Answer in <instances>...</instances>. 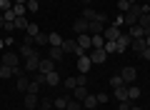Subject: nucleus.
<instances>
[{"label":"nucleus","instance_id":"42","mask_svg":"<svg viewBox=\"0 0 150 110\" xmlns=\"http://www.w3.org/2000/svg\"><path fill=\"white\" fill-rule=\"evenodd\" d=\"M28 93H40V85H38V83H35V80H33V83H30V85H28Z\"/></svg>","mask_w":150,"mask_h":110},{"label":"nucleus","instance_id":"2","mask_svg":"<svg viewBox=\"0 0 150 110\" xmlns=\"http://www.w3.org/2000/svg\"><path fill=\"white\" fill-rule=\"evenodd\" d=\"M120 78H123L125 85H135V78H138V70L133 68V65H125L123 70H120Z\"/></svg>","mask_w":150,"mask_h":110},{"label":"nucleus","instance_id":"44","mask_svg":"<svg viewBox=\"0 0 150 110\" xmlns=\"http://www.w3.org/2000/svg\"><path fill=\"white\" fill-rule=\"evenodd\" d=\"M118 108H120V110H130V108H133V100H123Z\"/></svg>","mask_w":150,"mask_h":110},{"label":"nucleus","instance_id":"48","mask_svg":"<svg viewBox=\"0 0 150 110\" xmlns=\"http://www.w3.org/2000/svg\"><path fill=\"white\" fill-rule=\"evenodd\" d=\"M3 30H5V33H13V30H15V23H5V28H3Z\"/></svg>","mask_w":150,"mask_h":110},{"label":"nucleus","instance_id":"31","mask_svg":"<svg viewBox=\"0 0 150 110\" xmlns=\"http://www.w3.org/2000/svg\"><path fill=\"white\" fill-rule=\"evenodd\" d=\"M10 75H15V70L8 65H0V78H10Z\"/></svg>","mask_w":150,"mask_h":110},{"label":"nucleus","instance_id":"25","mask_svg":"<svg viewBox=\"0 0 150 110\" xmlns=\"http://www.w3.org/2000/svg\"><path fill=\"white\" fill-rule=\"evenodd\" d=\"M138 25H140V28H145V33H150V13H143V15H140Z\"/></svg>","mask_w":150,"mask_h":110},{"label":"nucleus","instance_id":"11","mask_svg":"<svg viewBox=\"0 0 150 110\" xmlns=\"http://www.w3.org/2000/svg\"><path fill=\"white\" fill-rule=\"evenodd\" d=\"M90 23V25H88V33H90V35H103V30H105V23H98V20H88Z\"/></svg>","mask_w":150,"mask_h":110},{"label":"nucleus","instance_id":"19","mask_svg":"<svg viewBox=\"0 0 150 110\" xmlns=\"http://www.w3.org/2000/svg\"><path fill=\"white\" fill-rule=\"evenodd\" d=\"M95 105H98V95H88V98L83 100V108L85 110H95Z\"/></svg>","mask_w":150,"mask_h":110},{"label":"nucleus","instance_id":"8","mask_svg":"<svg viewBox=\"0 0 150 110\" xmlns=\"http://www.w3.org/2000/svg\"><path fill=\"white\" fill-rule=\"evenodd\" d=\"M90 60H93V63H98V65H100V63H105V60H108V53H105V48H93V53H90Z\"/></svg>","mask_w":150,"mask_h":110},{"label":"nucleus","instance_id":"36","mask_svg":"<svg viewBox=\"0 0 150 110\" xmlns=\"http://www.w3.org/2000/svg\"><path fill=\"white\" fill-rule=\"evenodd\" d=\"M110 85H112V88H120V85H125V83H123L120 75H112V78H110Z\"/></svg>","mask_w":150,"mask_h":110},{"label":"nucleus","instance_id":"12","mask_svg":"<svg viewBox=\"0 0 150 110\" xmlns=\"http://www.w3.org/2000/svg\"><path fill=\"white\" fill-rule=\"evenodd\" d=\"M88 25H90V23H88L85 18H78V20L73 23V30L78 33V35H85V33H88Z\"/></svg>","mask_w":150,"mask_h":110},{"label":"nucleus","instance_id":"43","mask_svg":"<svg viewBox=\"0 0 150 110\" xmlns=\"http://www.w3.org/2000/svg\"><path fill=\"white\" fill-rule=\"evenodd\" d=\"M35 83L43 88V85H45V75H43V73H35Z\"/></svg>","mask_w":150,"mask_h":110},{"label":"nucleus","instance_id":"23","mask_svg":"<svg viewBox=\"0 0 150 110\" xmlns=\"http://www.w3.org/2000/svg\"><path fill=\"white\" fill-rule=\"evenodd\" d=\"M88 95H90V93H88V88H85V85H78V88H75V100H80V103H83V100H85Z\"/></svg>","mask_w":150,"mask_h":110},{"label":"nucleus","instance_id":"22","mask_svg":"<svg viewBox=\"0 0 150 110\" xmlns=\"http://www.w3.org/2000/svg\"><path fill=\"white\" fill-rule=\"evenodd\" d=\"M115 98H118V103L128 100V85H120V88H115Z\"/></svg>","mask_w":150,"mask_h":110},{"label":"nucleus","instance_id":"47","mask_svg":"<svg viewBox=\"0 0 150 110\" xmlns=\"http://www.w3.org/2000/svg\"><path fill=\"white\" fill-rule=\"evenodd\" d=\"M110 100V95H105V93H98V103H108Z\"/></svg>","mask_w":150,"mask_h":110},{"label":"nucleus","instance_id":"32","mask_svg":"<svg viewBox=\"0 0 150 110\" xmlns=\"http://www.w3.org/2000/svg\"><path fill=\"white\" fill-rule=\"evenodd\" d=\"M25 8H28V13H38L40 3H38V0H28V3H25Z\"/></svg>","mask_w":150,"mask_h":110},{"label":"nucleus","instance_id":"28","mask_svg":"<svg viewBox=\"0 0 150 110\" xmlns=\"http://www.w3.org/2000/svg\"><path fill=\"white\" fill-rule=\"evenodd\" d=\"M13 13H15V18H18V15H25L28 8H25V5H20V3H13Z\"/></svg>","mask_w":150,"mask_h":110},{"label":"nucleus","instance_id":"5","mask_svg":"<svg viewBox=\"0 0 150 110\" xmlns=\"http://www.w3.org/2000/svg\"><path fill=\"white\" fill-rule=\"evenodd\" d=\"M75 45L83 48V50L93 48V35H90V33H85V35H75Z\"/></svg>","mask_w":150,"mask_h":110},{"label":"nucleus","instance_id":"15","mask_svg":"<svg viewBox=\"0 0 150 110\" xmlns=\"http://www.w3.org/2000/svg\"><path fill=\"white\" fill-rule=\"evenodd\" d=\"M45 85H50V88H58V85H60V75L55 73V70H53V73H48V75H45Z\"/></svg>","mask_w":150,"mask_h":110},{"label":"nucleus","instance_id":"56","mask_svg":"<svg viewBox=\"0 0 150 110\" xmlns=\"http://www.w3.org/2000/svg\"><path fill=\"white\" fill-rule=\"evenodd\" d=\"M78 3H85V5H88V3H90V0H78Z\"/></svg>","mask_w":150,"mask_h":110},{"label":"nucleus","instance_id":"17","mask_svg":"<svg viewBox=\"0 0 150 110\" xmlns=\"http://www.w3.org/2000/svg\"><path fill=\"white\" fill-rule=\"evenodd\" d=\"M28 85H30L28 75H25V73H20V75H18V90H20V93H28Z\"/></svg>","mask_w":150,"mask_h":110},{"label":"nucleus","instance_id":"26","mask_svg":"<svg viewBox=\"0 0 150 110\" xmlns=\"http://www.w3.org/2000/svg\"><path fill=\"white\" fill-rule=\"evenodd\" d=\"M18 53H20V58H30V55H35V50H33V45H20V50H18Z\"/></svg>","mask_w":150,"mask_h":110},{"label":"nucleus","instance_id":"27","mask_svg":"<svg viewBox=\"0 0 150 110\" xmlns=\"http://www.w3.org/2000/svg\"><path fill=\"white\" fill-rule=\"evenodd\" d=\"M60 48H63L65 55H70V53H75V40H63V45H60Z\"/></svg>","mask_w":150,"mask_h":110},{"label":"nucleus","instance_id":"4","mask_svg":"<svg viewBox=\"0 0 150 110\" xmlns=\"http://www.w3.org/2000/svg\"><path fill=\"white\" fill-rule=\"evenodd\" d=\"M53 70H55V60H50V58H40V65H38V73L48 75V73H53Z\"/></svg>","mask_w":150,"mask_h":110},{"label":"nucleus","instance_id":"38","mask_svg":"<svg viewBox=\"0 0 150 110\" xmlns=\"http://www.w3.org/2000/svg\"><path fill=\"white\" fill-rule=\"evenodd\" d=\"M3 18H5V23H13V20H15V13H13V8L3 13Z\"/></svg>","mask_w":150,"mask_h":110},{"label":"nucleus","instance_id":"10","mask_svg":"<svg viewBox=\"0 0 150 110\" xmlns=\"http://www.w3.org/2000/svg\"><path fill=\"white\" fill-rule=\"evenodd\" d=\"M38 65H40V55H30V58L25 60V73H38Z\"/></svg>","mask_w":150,"mask_h":110},{"label":"nucleus","instance_id":"55","mask_svg":"<svg viewBox=\"0 0 150 110\" xmlns=\"http://www.w3.org/2000/svg\"><path fill=\"white\" fill-rule=\"evenodd\" d=\"M130 110H143V108H138V105H133V108H130Z\"/></svg>","mask_w":150,"mask_h":110},{"label":"nucleus","instance_id":"33","mask_svg":"<svg viewBox=\"0 0 150 110\" xmlns=\"http://www.w3.org/2000/svg\"><path fill=\"white\" fill-rule=\"evenodd\" d=\"M118 10L123 13V15H125V13L130 10V3H128V0H118Z\"/></svg>","mask_w":150,"mask_h":110},{"label":"nucleus","instance_id":"7","mask_svg":"<svg viewBox=\"0 0 150 110\" xmlns=\"http://www.w3.org/2000/svg\"><path fill=\"white\" fill-rule=\"evenodd\" d=\"M3 65H8V68H20V55H15V53H8V55H3Z\"/></svg>","mask_w":150,"mask_h":110},{"label":"nucleus","instance_id":"24","mask_svg":"<svg viewBox=\"0 0 150 110\" xmlns=\"http://www.w3.org/2000/svg\"><path fill=\"white\" fill-rule=\"evenodd\" d=\"M13 23H15V28H18V30H28V25H30V23H28V18H25V15H18L15 20H13Z\"/></svg>","mask_w":150,"mask_h":110},{"label":"nucleus","instance_id":"34","mask_svg":"<svg viewBox=\"0 0 150 110\" xmlns=\"http://www.w3.org/2000/svg\"><path fill=\"white\" fill-rule=\"evenodd\" d=\"M105 45V38L103 35H93V48H103Z\"/></svg>","mask_w":150,"mask_h":110},{"label":"nucleus","instance_id":"16","mask_svg":"<svg viewBox=\"0 0 150 110\" xmlns=\"http://www.w3.org/2000/svg\"><path fill=\"white\" fill-rule=\"evenodd\" d=\"M48 58H50V60H55V63H60V60L65 58V53H63V48H50V53H48Z\"/></svg>","mask_w":150,"mask_h":110},{"label":"nucleus","instance_id":"3","mask_svg":"<svg viewBox=\"0 0 150 110\" xmlns=\"http://www.w3.org/2000/svg\"><path fill=\"white\" fill-rule=\"evenodd\" d=\"M120 35H123V33H120V28H115V25H108L105 30H103V38H105V40H110V43H115Z\"/></svg>","mask_w":150,"mask_h":110},{"label":"nucleus","instance_id":"41","mask_svg":"<svg viewBox=\"0 0 150 110\" xmlns=\"http://www.w3.org/2000/svg\"><path fill=\"white\" fill-rule=\"evenodd\" d=\"M65 88H70V90H75V88H78V83H75V75L65 80Z\"/></svg>","mask_w":150,"mask_h":110},{"label":"nucleus","instance_id":"14","mask_svg":"<svg viewBox=\"0 0 150 110\" xmlns=\"http://www.w3.org/2000/svg\"><path fill=\"white\" fill-rule=\"evenodd\" d=\"M130 48L135 50V55H140V53H143L145 48H148V45H145V38H135V40L130 43Z\"/></svg>","mask_w":150,"mask_h":110},{"label":"nucleus","instance_id":"39","mask_svg":"<svg viewBox=\"0 0 150 110\" xmlns=\"http://www.w3.org/2000/svg\"><path fill=\"white\" fill-rule=\"evenodd\" d=\"M13 8V0H0V10L5 13V10H10Z\"/></svg>","mask_w":150,"mask_h":110},{"label":"nucleus","instance_id":"40","mask_svg":"<svg viewBox=\"0 0 150 110\" xmlns=\"http://www.w3.org/2000/svg\"><path fill=\"white\" fill-rule=\"evenodd\" d=\"M75 83H78V85H85V83H88V75H85V73L75 75Z\"/></svg>","mask_w":150,"mask_h":110},{"label":"nucleus","instance_id":"18","mask_svg":"<svg viewBox=\"0 0 150 110\" xmlns=\"http://www.w3.org/2000/svg\"><path fill=\"white\" fill-rule=\"evenodd\" d=\"M48 45H50V48H60V45H63V35L50 33V35H48Z\"/></svg>","mask_w":150,"mask_h":110},{"label":"nucleus","instance_id":"9","mask_svg":"<svg viewBox=\"0 0 150 110\" xmlns=\"http://www.w3.org/2000/svg\"><path fill=\"white\" fill-rule=\"evenodd\" d=\"M78 73H85L88 75V70H90V65H93V60H90V55H80V58H78Z\"/></svg>","mask_w":150,"mask_h":110},{"label":"nucleus","instance_id":"21","mask_svg":"<svg viewBox=\"0 0 150 110\" xmlns=\"http://www.w3.org/2000/svg\"><path fill=\"white\" fill-rule=\"evenodd\" d=\"M140 95H143V93H140V88H138V85H128V100H133V103H135V100H138Z\"/></svg>","mask_w":150,"mask_h":110},{"label":"nucleus","instance_id":"1","mask_svg":"<svg viewBox=\"0 0 150 110\" xmlns=\"http://www.w3.org/2000/svg\"><path fill=\"white\" fill-rule=\"evenodd\" d=\"M140 15H143V5H130V10L125 13V15H123V25H128V28L138 25Z\"/></svg>","mask_w":150,"mask_h":110},{"label":"nucleus","instance_id":"37","mask_svg":"<svg viewBox=\"0 0 150 110\" xmlns=\"http://www.w3.org/2000/svg\"><path fill=\"white\" fill-rule=\"evenodd\" d=\"M25 33H28V35H33V38H35L38 33H40V28H38L35 23H30V25H28V30H25Z\"/></svg>","mask_w":150,"mask_h":110},{"label":"nucleus","instance_id":"29","mask_svg":"<svg viewBox=\"0 0 150 110\" xmlns=\"http://www.w3.org/2000/svg\"><path fill=\"white\" fill-rule=\"evenodd\" d=\"M95 15H98V13L93 10V8H85V10L80 13V18H85V20H95Z\"/></svg>","mask_w":150,"mask_h":110},{"label":"nucleus","instance_id":"45","mask_svg":"<svg viewBox=\"0 0 150 110\" xmlns=\"http://www.w3.org/2000/svg\"><path fill=\"white\" fill-rule=\"evenodd\" d=\"M65 105H68V98H58L55 100V108H65Z\"/></svg>","mask_w":150,"mask_h":110},{"label":"nucleus","instance_id":"54","mask_svg":"<svg viewBox=\"0 0 150 110\" xmlns=\"http://www.w3.org/2000/svg\"><path fill=\"white\" fill-rule=\"evenodd\" d=\"M13 3H20V5H25V3H28V0H13Z\"/></svg>","mask_w":150,"mask_h":110},{"label":"nucleus","instance_id":"51","mask_svg":"<svg viewBox=\"0 0 150 110\" xmlns=\"http://www.w3.org/2000/svg\"><path fill=\"white\" fill-rule=\"evenodd\" d=\"M3 28H5V18L0 15V30H3Z\"/></svg>","mask_w":150,"mask_h":110},{"label":"nucleus","instance_id":"57","mask_svg":"<svg viewBox=\"0 0 150 110\" xmlns=\"http://www.w3.org/2000/svg\"><path fill=\"white\" fill-rule=\"evenodd\" d=\"M55 110H68V108H55Z\"/></svg>","mask_w":150,"mask_h":110},{"label":"nucleus","instance_id":"6","mask_svg":"<svg viewBox=\"0 0 150 110\" xmlns=\"http://www.w3.org/2000/svg\"><path fill=\"white\" fill-rule=\"evenodd\" d=\"M130 43H133V38H130V35H120L118 40H115V53H125L130 48Z\"/></svg>","mask_w":150,"mask_h":110},{"label":"nucleus","instance_id":"20","mask_svg":"<svg viewBox=\"0 0 150 110\" xmlns=\"http://www.w3.org/2000/svg\"><path fill=\"white\" fill-rule=\"evenodd\" d=\"M128 35H130V38L135 40V38H145L148 33H145V28H140V25H133V28H130V33H128Z\"/></svg>","mask_w":150,"mask_h":110},{"label":"nucleus","instance_id":"52","mask_svg":"<svg viewBox=\"0 0 150 110\" xmlns=\"http://www.w3.org/2000/svg\"><path fill=\"white\" fill-rule=\"evenodd\" d=\"M145 45L150 48V33H148V35H145Z\"/></svg>","mask_w":150,"mask_h":110},{"label":"nucleus","instance_id":"49","mask_svg":"<svg viewBox=\"0 0 150 110\" xmlns=\"http://www.w3.org/2000/svg\"><path fill=\"white\" fill-rule=\"evenodd\" d=\"M33 43H35V38H33V35H25V40H23V45H33Z\"/></svg>","mask_w":150,"mask_h":110},{"label":"nucleus","instance_id":"50","mask_svg":"<svg viewBox=\"0 0 150 110\" xmlns=\"http://www.w3.org/2000/svg\"><path fill=\"white\" fill-rule=\"evenodd\" d=\"M140 58H145V60H150V48H145V50L140 53Z\"/></svg>","mask_w":150,"mask_h":110},{"label":"nucleus","instance_id":"53","mask_svg":"<svg viewBox=\"0 0 150 110\" xmlns=\"http://www.w3.org/2000/svg\"><path fill=\"white\" fill-rule=\"evenodd\" d=\"M0 48H5V38H0Z\"/></svg>","mask_w":150,"mask_h":110},{"label":"nucleus","instance_id":"30","mask_svg":"<svg viewBox=\"0 0 150 110\" xmlns=\"http://www.w3.org/2000/svg\"><path fill=\"white\" fill-rule=\"evenodd\" d=\"M65 108H68V110H83V103H80V100H68V105H65Z\"/></svg>","mask_w":150,"mask_h":110},{"label":"nucleus","instance_id":"58","mask_svg":"<svg viewBox=\"0 0 150 110\" xmlns=\"http://www.w3.org/2000/svg\"><path fill=\"white\" fill-rule=\"evenodd\" d=\"M148 5H150V0H148Z\"/></svg>","mask_w":150,"mask_h":110},{"label":"nucleus","instance_id":"35","mask_svg":"<svg viewBox=\"0 0 150 110\" xmlns=\"http://www.w3.org/2000/svg\"><path fill=\"white\" fill-rule=\"evenodd\" d=\"M35 45H48V35L38 33V35H35Z\"/></svg>","mask_w":150,"mask_h":110},{"label":"nucleus","instance_id":"46","mask_svg":"<svg viewBox=\"0 0 150 110\" xmlns=\"http://www.w3.org/2000/svg\"><path fill=\"white\" fill-rule=\"evenodd\" d=\"M40 110H53V103H50V100H43V103H40Z\"/></svg>","mask_w":150,"mask_h":110},{"label":"nucleus","instance_id":"13","mask_svg":"<svg viewBox=\"0 0 150 110\" xmlns=\"http://www.w3.org/2000/svg\"><path fill=\"white\" fill-rule=\"evenodd\" d=\"M38 103H40V100H38V93H25V108L28 110H35Z\"/></svg>","mask_w":150,"mask_h":110}]
</instances>
